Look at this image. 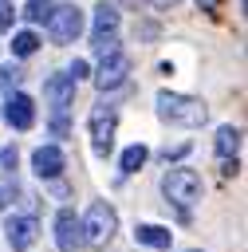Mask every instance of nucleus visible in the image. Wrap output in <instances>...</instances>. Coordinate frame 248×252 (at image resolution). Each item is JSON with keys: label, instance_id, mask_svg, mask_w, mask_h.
Masks as SVG:
<instances>
[{"label": "nucleus", "instance_id": "nucleus-1", "mask_svg": "<svg viewBox=\"0 0 248 252\" xmlns=\"http://www.w3.org/2000/svg\"><path fill=\"white\" fill-rule=\"evenodd\" d=\"M157 118H165V122H173V126H201V122L209 118V106H205L201 98L161 91V94H157Z\"/></svg>", "mask_w": 248, "mask_h": 252}, {"label": "nucleus", "instance_id": "nucleus-2", "mask_svg": "<svg viewBox=\"0 0 248 252\" xmlns=\"http://www.w3.org/2000/svg\"><path fill=\"white\" fill-rule=\"evenodd\" d=\"M79 224H83V244H91V248H106V244L114 240L118 217H114V209H110L106 201H94V205L79 217Z\"/></svg>", "mask_w": 248, "mask_h": 252}, {"label": "nucleus", "instance_id": "nucleus-3", "mask_svg": "<svg viewBox=\"0 0 248 252\" xmlns=\"http://www.w3.org/2000/svg\"><path fill=\"white\" fill-rule=\"evenodd\" d=\"M161 193H165V201H173L177 209H189L193 201H201V177H197L189 165L165 169V173H161Z\"/></svg>", "mask_w": 248, "mask_h": 252}, {"label": "nucleus", "instance_id": "nucleus-4", "mask_svg": "<svg viewBox=\"0 0 248 252\" xmlns=\"http://www.w3.org/2000/svg\"><path fill=\"white\" fill-rule=\"evenodd\" d=\"M87 126H91V146H94V154L106 158V154L114 150V126H118V110H114V102H94Z\"/></svg>", "mask_w": 248, "mask_h": 252}, {"label": "nucleus", "instance_id": "nucleus-5", "mask_svg": "<svg viewBox=\"0 0 248 252\" xmlns=\"http://www.w3.org/2000/svg\"><path fill=\"white\" fill-rule=\"evenodd\" d=\"M43 24H47L51 43H71L83 32V8L79 4H51V12H47Z\"/></svg>", "mask_w": 248, "mask_h": 252}, {"label": "nucleus", "instance_id": "nucleus-6", "mask_svg": "<svg viewBox=\"0 0 248 252\" xmlns=\"http://www.w3.org/2000/svg\"><path fill=\"white\" fill-rule=\"evenodd\" d=\"M91 47L106 59L118 51V8L114 4H98L94 8V24H91Z\"/></svg>", "mask_w": 248, "mask_h": 252}, {"label": "nucleus", "instance_id": "nucleus-7", "mask_svg": "<svg viewBox=\"0 0 248 252\" xmlns=\"http://www.w3.org/2000/svg\"><path fill=\"white\" fill-rule=\"evenodd\" d=\"M43 98H47L51 114H63V110L75 102V79H71L67 71H55V75H47V79H43Z\"/></svg>", "mask_w": 248, "mask_h": 252}, {"label": "nucleus", "instance_id": "nucleus-8", "mask_svg": "<svg viewBox=\"0 0 248 252\" xmlns=\"http://www.w3.org/2000/svg\"><path fill=\"white\" fill-rule=\"evenodd\" d=\"M126 75H130V55L114 51V55H106V59L98 63V71H94V87H98V91H114V87L126 83Z\"/></svg>", "mask_w": 248, "mask_h": 252}, {"label": "nucleus", "instance_id": "nucleus-9", "mask_svg": "<svg viewBox=\"0 0 248 252\" xmlns=\"http://www.w3.org/2000/svg\"><path fill=\"white\" fill-rule=\"evenodd\" d=\"M4 118H8L12 130H31L35 126V98L24 94V91H12L8 106H4Z\"/></svg>", "mask_w": 248, "mask_h": 252}, {"label": "nucleus", "instance_id": "nucleus-10", "mask_svg": "<svg viewBox=\"0 0 248 252\" xmlns=\"http://www.w3.org/2000/svg\"><path fill=\"white\" fill-rule=\"evenodd\" d=\"M55 244H59V252H75L83 244V224H79L75 209H59V217H55Z\"/></svg>", "mask_w": 248, "mask_h": 252}, {"label": "nucleus", "instance_id": "nucleus-11", "mask_svg": "<svg viewBox=\"0 0 248 252\" xmlns=\"http://www.w3.org/2000/svg\"><path fill=\"white\" fill-rule=\"evenodd\" d=\"M4 236H8L12 252H24V248L35 244V236H39V220H35V217H12V220L4 224Z\"/></svg>", "mask_w": 248, "mask_h": 252}, {"label": "nucleus", "instance_id": "nucleus-12", "mask_svg": "<svg viewBox=\"0 0 248 252\" xmlns=\"http://www.w3.org/2000/svg\"><path fill=\"white\" fill-rule=\"evenodd\" d=\"M63 165H67V158H63L59 146H39V150L31 154V169H35L43 181H59Z\"/></svg>", "mask_w": 248, "mask_h": 252}, {"label": "nucleus", "instance_id": "nucleus-13", "mask_svg": "<svg viewBox=\"0 0 248 252\" xmlns=\"http://www.w3.org/2000/svg\"><path fill=\"white\" fill-rule=\"evenodd\" d=\"M134 240L146 244V248H169V228H161V224H138Z\"/></svg>", "mask_w": 248, "mask_h": 252}, {"label": "nucleus", "instance_id": "nucleus-14", "mask_svg": "<svg viewBox=\"0 0 248 252\" xmlns=\"http://www.w3.org/2000/svg\"><path fill=\"white\" fill-rule=\"evenodd\" d=\"M213 146H217L220 161H224V158H236V150H240V130H236V126H220V130H217V142H213Z\"/></svg>", "mask_w": 248, "mask_h": 252}, {"label": "nucleus", "instance_id": "nucleus-15", "mask_svg": "<svg viewBox=\"0 0 248 252\" xmlns=\"http://www.w3.org/2000/svg\"><path fill=\"white\" fill-rule=\"evenodd\" d=\"M146 158H150V150H146V146H126V150H122V158H118V165H122V173H138V169L146 165Z\"/></svg>", "mask_w": 248, "mask_h": 252}, {"label": "nucleus", "instance_id": "nucleus-16", "mask_svg": "<svg viewBox=\"0 0 248 252\" xmlns=\"http://www.w3.org/2000/svg\"><path fill=\"white\" fill-rule=\"evenodd\" d=\"M35 47H39V35H35L31 28H20V32L12 35V55H20V59H24V55H31Z\"/></svg>", "mask_w": 248, "mask_h": 252}, {"label": "nucleus", "instance_id": "nucleus-17", "mask_svg": "<svg viewBox=\"0 0 248 252\" xmlns=\"http://www.w3.org/2000/svg\"><path fill=\"white\" fill-rule=\"evenodd\" d=\"M47 12H51V0H28V8H24V16H28L31 24L47 20Z\"/></svg>", "mask_w": 248, "mask_h": 252}, {"label": "nucleus", "instance_id": "nucleus-18", "mask_svg": "<svg viewBox=\"0 0 248 252\" xmlns=\"http://www.w3.org/2000/svg\"><path fill=\"white\" fill-rule=\"evenodd\" d=\"M20 75H24L20 67H0V94H8V91L20 83Z\"/></svg>", "mask_w": 248, "mask_h": 252}, {"label": "nucleus", "instance_id": "nucleus-19", "mask_svg": "<svg viewBox=\"0 0 248 252\" xmlns=\"http://www.w3.org/2000/svg\"><path fill=\"white\" fill-rule=\"evenodd\" d=\"M16 201V181L12 177H0V209H8Z\"/></svg>", "mask_w": 248, "mask_h": 252}, {"label": "nucleus", "instance_id": "nucleus-20", "mask_svg": "<svg viewBox=\"0 0 248 252\" xmlns=\"http://www.w3.org/2000/svg\"><path fill=\"white\" fill-rule=\"evenodd\" d=\"M67 75H71L75 83H79V79H87V75H91V67H87V59H75V63L67 67Z\"/></svg>", "mask_w": 248, "mask_h": 252}, {"label": "nucleus", "instance_id": "nucleus-21", "mask_svg": "<svg viewBox=\"0 0 248 252\" xmlns=\"http://www.w3.org/2000/svg\"><path fill=\"white\" fill-rule=\"evenodd\" d=\"M12 20H16V8L0 0V32H8V28H12Z\"/></svg>", "mask_w": 248, "mask_h": 252}, {"label": "nucleus", "instance_id": "nucleus-22", "mask_svg": "<svg viewBox=\"0 0 248 252\" xmlns=\"http://www.w3.org/2000/svg\"><path fill=\"white\" fill-rule=\"evenodd\" d=\"M51 130H55V138H67V130H71V126H67V118H63V114H55V118H51Z\"/></svg>", "mask_w": 248, "mask_h": 252}, {"label": "nucleus", "instance_id": "nucleus-23", "mask_svg": "<svg viewBox=\"0 0 248 252\" xmlns=\"http://www.w3.org/2000/svg\"><path fill=\"white\" fill-rule=\"evenodd\" d=\"M0 161H4V169L12 173V165H16V150H12V146H8V150H0Z\"/></svg>", "mask_w": 248, "mask_h": 252}, {"label": "nucleus", "instance_id": "nucleus-24", "mask_svg": "<svg viewBox=\"0 0 248 252\" xmlns=\"http://www.w3.org/2000/svg\"><path fill=\"white\" fill-rule=\"evenodd\" d=\"M189 154V146H173V150H165V161H177V158H185Z\"/></svg>", "mask_w": 248, "mask_h": 252}, {"label": "nucleus", "instance_id": "nucleus-25", "mask_svg": "<svg viewBox=\"0 0 248 252\" xmlns=\"http://www.w3.org/2000/svg\"><path fill=\"white\" fill-rule=\"evenodd\" d=\"M220 169H224V173H228V177H232V173H236V169H240V165H236V158H224V161H220Z\"/></svg>", "mask_w": 248, "mask_h": 252}, {"label": "nucleus", "instance_id": "nucleus-26", "mask_svg": "<svg viewBox=\"0 0 248 252\" xmlns=\"http://www.w3.org/2000/svg\"><path fill=\"white\" fill-rule=\"evenodd\" d=\"M217 4H220V0H197V8H201V12H213Z\"/></svg>", "mask_w": 248, "mask_h": 252}, {"label": "nucleus", "instance_id": "nucleus-27", "mask_svg": "<svg viewBox=\"0 0 248 252\" xmlns=\"http://www.w3.org/2000/svg\"><path fill=\"white\" fill-rule=\"evenodd\" d=\"M150 4H157V8H173L177 0H150Z\"/></svg>", "mask_w": 248, "mask_h": 252}, {"label": "nucleus", "instance_id": "nucleus-28", "mask_svg": "<svg viewBox=\"0 0 248 252\" xmlns=\"http://www.w3.org/2000/svg\"><path fill=\"white\" fill-rule=\"evenodd\" d=\"M122 4H142V0H122Z\"/></svg>", "mask_w": 248, "mask_h": 252}, {"label": "nucleus", "instance_id": "nucleus-29", "mask_svg": "<svg viewBox=\"0 0 248 252\" xmlns=\"http://www.w3.org/2000/svg\"><path fill=\"white\" fill-rule=\"evenodd\" d=\"M4 4H12V0H4Z\"/></svg>", "mask_w": 248, "mask_h": 252}, {"label": "nucleus", "instance_id": "nucleus-30", "mask_svg": "<svg viewBox=\"0 0 248 252\" xmlns=\"http://www.w3.org/2000/svg\"><path fill=\"white\" fill-rule=\"evenodd\" d=\"M189 252H197V248H189Z\"/></svg>", "mask_w": 248, "mask_h": 252}]
</instances>
